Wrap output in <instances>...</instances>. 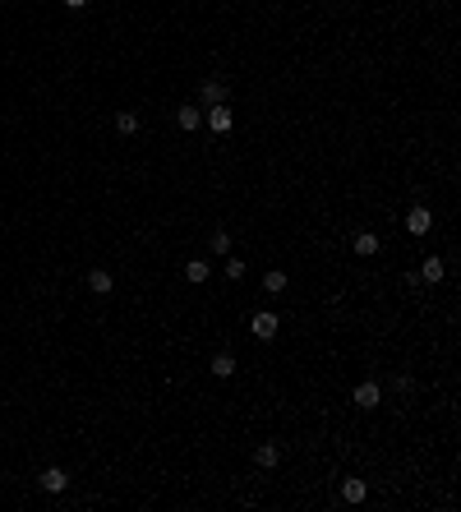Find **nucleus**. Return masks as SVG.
Segmentation results:
<instances>
[{
  "mask_svg": "<svg viewBox=\"0 0 461 512\" xmlns=\"http://www.w3.org/2000/svg\"><path fill=\"white\" fill-rule=\"evenodd\" d=\"M277 328H282V319H277L273 310H263V314H254V319H249V333L259 337V342H273Z\"/></svg>",
  "mask_w": 461,
  "mask_h": 512,
  "instance_id": "nucleus-1",
  "label": "nucleus"
},
{
  "mask_svg": "<svg viewBox=\"0 0 461 512\" xmlns=\"http://www.w3.org/2000/svg\"><path fill=\"white\" fill-rule=\"evenodd\" d=\"M355 406H360V411H373V406H378V401H383V388H378V383L373 379H364V383H355Z\"/></svg>",
  "mask_w": 461,
  "mask_h": 512,
  "instance_id": "nucleus-2",
  "label": "nucleus"
},
{
  "mask_svg": "<svg viewBox=\"0 0 461 512\" xmlns=\"http://www.w3.org/2000/svg\"><path fill=\"white\" fill-rule=\"evenodd\" d=\"M406 231L411 235H429V231H434V212H429L425 203H415V208L406 212Z\"/></svg>",
  "mask_w": 461,
  "mask_h": 512,
  "instance_id": "nucleus-3",
  "label": "nucleus"
},
{
  "mask_svg": "<svg viewBox=\"0 0 461 512\" xmlns=\"http://www.w3.org/2000/svg\"><path fill=\"white\" fill-rule=\"evenodd\" d=\"M203 120L212 125V134H226L230 125H235V116L226 111V102H221V106H203Z\"/></svg>",
  "mask_w": 461,
  "mask_h": 512,
  "instance_id": "nucleus-4",
  "label": "nucleus"
},
{
  "mask_svg": "<svg viewBox=\"0 0 461 512\" xmlns=\"http://www.w3.org/2000/svg\"><path fill=\"white\" fill-rule=\"evenodd\" d=\"M198 102H203V106H221V102H226V83H221V78H203Z\"/></svg>",
  "mask_w": 461,
  "mask_h": 512,
  "instance_id": "nucleus-5",
  "label": "nucleus"
},
{
  "mask_svg": "<svg viewBox=\"0 0 461 512\" xmlns=\"http://www.w3.org/2000/svg\"><path fill=\"white\" fill-rule=\"evenodd\" d=\"M37 485H42V490H46V494H65V485H69V476H65V471H60V466H46V471H42V476H37Z\"/></svg>",
  "mask_w": 461,
  "mask_h": 512,
  "instance_id": "nucleus-6",
  "label": "nucleus"
},
{
  "mask_svg": "<svg viewBox=\"0 0 461 512\" xmlns=\"http://www.w3.org/2000/svg\"><path fill=\"white\" fill-rule=\"evenodd\" d=\"M364 494H369V485H364L360 476L341 480V499H346V503H364Z\"/></svg>",
  "mask_w": 461,
  "mask_h": 512,
  "instance_id": "nucleus-7",
  "label": "nucleus"
},
{
  "mask_svg": "<svg viewBox=\"0 0 461 512\" xmlns=\"http://www.w3.org/2000/svg\"><path fill=\"white\" fill-rule=\"evenodd\" d=\"M254 462H259V466H277V462H282V448H277V443H259V448H254Z\"/></svg>",
  "mask_w": 461,
  "mask_h": 512,
  "instance_id": "nucleus-8",
  "label": "nucleus"
},
{
  "mask_svg": "<svg viewBox=\"0 0 461 512\" xmlns=\"http://www.w3.org/2000/svg\"><path fill=\"white\" fill-rule=\"evenodd\" d=\"M176 125H180V130H198V125H203V106H180Z\"/></svg>",
  "mask_w": 461,
  "mask_h": 512,
  "instance_id": "nucleus-9",
  "label": "nucleus"
},
{
  "mask_svg": "<svg viewBox=\"0 0 461 512\" xmlns=\"http://www.w3.org/2000/svg\"><path fill=\"white\" fill-rule=\"evenodd\" d=\"M212 374H217V379H230V374H235V356H230V351H217V356H212Z\"/></svg>",
  "mask_w": 461,
  "mask_h": 512,
  "instance_id": "nucleus-10",
  "label": "nucleus"
},
{
  "mask_svg": "<svg viewBox=\"0 0 461 512\" xmlns=\"http://www.w3.org/2000/svg\"><path fill=\"white\" fill-rule=\"evenodd\" d=\"M88 286L97 291V296H111V286H116V282H111L106 268H92V272H88Z\"/></svg>",
  "mask_w": 461,
  "mask_h": 512,
  "instance_id": "nucleus-11",
  "label": "nucleus"
},
{
  "mask_svg": "<svg viewBox=\"0 0 461 512\" xmlns=\"http://www.w3.org/2000/svg\"><path fill=\"white\" fill-rule=\"evenodd\" d=\"M208 272H212L208 258H189V263H185V277L194 282V286H198V282H208Z\"/></svg>",
  "mask_w": 461,
  "mask_h": 512,
  "instance_id": "nucleus-12",
  "label": "nucleus"
},
{
  "mask_svg": "<svg viewBox=\"0 0 461 512\" xmlns=\"http://www.w3.org/2000/svg\"><path fill=\"white\" fill-rule=\"evenodd\" d=\"M355 254L373 258V254H378V235H373V231H360V235H355Z\"/></svg>",
  "mask_w": 461,
  "mask_h": 512,
  "instance_id": "nucleus-13",
  "label": "nucleus"
},
{
  "mask_svg": "<svg viewBox=\"0 0 461 512\" xmlns=\"http://www.w3.org/2000/svg\"><path fill=\"white\" fill-rule=\"evenodd\" d=\"M443 272H448L443 258H425V268H420V277H425V282H443Z\"/></svg>",
  "mask_w": 461,
  "mask_h": 512,
  "instance_id": "nucleus-14",
  "label": "nucleus"
},
{
  "mask_svg": "<svg viewBox=\"0 0 461 512\" xmlns=\"http://www.w3.org/2000/svg\"><path fill=\"white\" fill-rule=\"evenodd\" d=\"M263 291H268V296H282V291H286V272H282V268H273V272L263 277Z\"/></svg>",
  "mask_w": 461,
  "mask_h": 512,
  "instance_id": "nucleus-15",
  "label": "nucleus"
},
{
  "mask_svg": "<svg viewBox=\"0 0 461 512\" xmlns=\"http://www.w3.org/2000/svg\"><path fill=\"white\" fill-rule=\"evenodd\" d=\"M116 130L121 134H139V111H121L116 116Z\"/></svg>",
  "mask_w": 461,
  "mask_h": 512,
  "instance_id": "nucleus-16",
  "label": "nucleus"
},
{
  "mask_svg": "<svg viewBox=\"0 0 461 512\" xmlns=\"http://www.w3.org/2000/svg\"><path fill=\"white\" fill-rule=\"evenodd\" d=\"M212 254H230V231H212Z\"/></svg>",
  "mask_w": 461,
  "mask_h": 512,
  "instance_id": "nucleus-17",
  "label": "nucleus"
},
{
  "mask_svg": "<svg viewBox=\"0 0 461 512\" xmlns=\"http://www.w3.org/2000/svg\"><path fill=\"white\" fill-rule=\"evenodd\" d=\"M226 277H230V282L245 277V258H226Z\"/></svg>",
  "mask_w": 461,
  "mask_h": 512,
  "instance_id": "nucleus-18",
  "label": "nucleus"
},
{
  "mask_svg": "<svg viewBox=\"0 0 461 512\" xmlns=\"http://www.w3.org/2000/svg\"><path fill=\"white\" fill-rule=\"evenodd\" d=\"M83 5H88V0H65V10H83Z\"/></svg>",
  "mask_w": 461,
  "mask_h": 512,
  "instance_id": "nucleus-19",
  "label": "nucleus"
}]
</instances>
